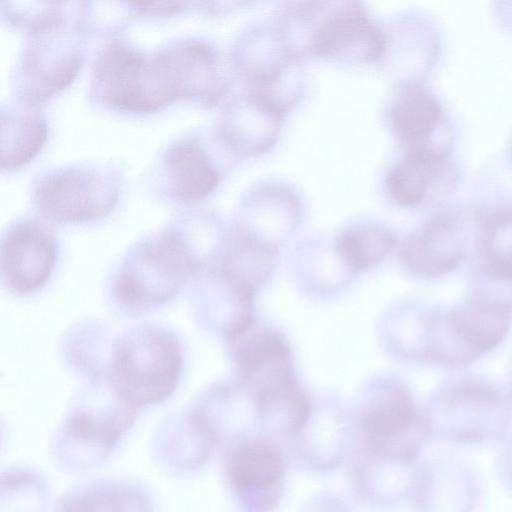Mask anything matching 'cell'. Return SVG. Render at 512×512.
Segmentation results:
<instances>
[{
    "label": "cell",
    "instance_id": "5bb4252c",
    "mask_svg": "<svg viewBox=\"0 0 512 512\" xmlns=\"http://www.w3.org/2000/svg\"><path fill=\"white\" fill-rule=\"evenodd\" d=\"M457 173L447 147L406 149L385 178L388 197L400 206H415L446 194L456 183Z\"/></svg>",
    "mask_w": 512,
    "mask_h": 512
},
{
    "label": "cell",
    "instance_id": "30bf717a",
    "mask_svg": "<svg viewBox=\"0 0 512 512\" xmlns=\"http://www.w3.org/2000/svg\"><path fill=\"white\" fill-rule=\"evenodd\" d=\"M58 248L51 230L36 219L12 223L1 239V278L9 291L34 293L49 281Z\"/></svg>",
    "mask_w": 512,
    "mask_h": 512
},
{
    "label": "cell",
    "instance_id": "6da1fadb",
    "mask_svg": "<svg viewBox=\"0 0 512 512\" xmlns=\"http://www.w3.org/2000/svg\"><path fill=\"white\" fill-rule=\"evenodd\" d=\"M205 257L179 227H168L129 249L109 293L122 312L140 314L172 300L204 267Z\"/></svg>",
    "mask_w": 512,
    "mask_h": 512
},
{
    "label": "cell",
    "instance_id": "e0dca14e",
    "mask_svg": "<svg viewBox=\"0 0 512 512\" xmlns=\"http://www.w3.org/2000/svg\"><path fill=\"white\" fill-rule=\"evenodd\" d=\"M348 475L357 497L370 505L387 506L413 498L419 468L401 461L352 449Z\"/></svg>",
    "mask_w": 512,
    "mask_h": 512
},
{
    "label": "cell",
    "instance_id": "cb8c5ba5",
    "mask_svg": "<svg viewBox=\"0 0 512 512\" xmlns=\"http://www.w3.org/2000/svg\"><path fill=\"white\" fill-rule=\"evenodd\" d=\"M333 240L354 277L378 266L397 246L394 231L384 223L372 220L348 224L333 236Z\"/></svg>",
    "mask_w": 512,
    "mask_h": 512
},
{
    "label": "cell",
    "instance_id": "ba28073f",
    "mask_svg": "<svg viewBox=\"0 0 512 512\" xmlns=\"http://www.w3.org/2000/svg\"><path fill=\"white\" fill-rule=\"evenodd\" d=\"M79 31L64 24L62 15L30 30L16 64L19 99L37 104L65 87L83 60Z\"/></svg>",
    "mask_w": 512,
    "mask_h": 512
},
{
    "label": "cell",
    "instance_id": "3957f363",
    "mask_svg": "<svg viewBox=\"0 0 512 512\" xmlns=\"http://www.w3.org/2000/svg\"><path fill=\"white\" fill-rule=\"evenodd\" d=\"M106 364L111 387L135 410L161 403L173 394L180 381L183 352L174 332L143 324L116 340Z\"/></svg>",
    "mask_w": 512,
    "mask_h": 512
},
{
    "label": "cell",
    "instance_id": "9c48e42d",
    "mask_svg": "<svg viewBox=\"0 0 512 512\" xmlns=\"http://www.w3.org/2000/svg\"><path fill=\"white\" fill-rule=\"evenodd\" d=\"M224 473L243 512H272L283 495L287 463L275 439L254 435L231 443Z\"/></svg>",
    "mask_w": 512,
    "mask_h": 512
},
{
    "label": "cell",
    "instance_id": "4fadbf2b",
    "mask_svg": "<svg viewBox=\"0 0 512 512\" xmlns=\"http://www.w3.org/2000/svg\"><path fill=\"white\" fill-rule=\"evenodd\" d=\"M155 184L177 203H193L207 197L218 186L222 170L207 147L195 136H184L169 144L155 167Z\"/></svg>",
    "mask_w": 512,
    "mask_h": 512
},
{
    "label": "cell",
    "instance_id": "7402d4cb",
    "mask_svg": "<svg viewBox=\"0 0 512 512\" xmlns=\"http://www.w3.org/2000/svg\"><path fill=\"white\" fill-rule=\"evenodd\" d=\"M291 267L299 285L317 296L341 290L354 277L342 261L331 239L315 237L293 251Z\"/></svg>",
    "mask_w": 512,
    "mask_h": 512
},
{
    "label": "cell",
    "instance_id": "44dd1931",
    "mask_svg": "<svg viewBox=\"0 0 512 512\" xmlns=\"http://www.w3.org/2000/svg\"><path fill=\"white\" fill-rule=\"evenodd\" d=\"M300 218L299 202L292 194L269 192L246 203L234 226L250 237L280 249L297 229Z\"/></svg>",
    "mask_w": 512,
    "mask_h": 512
},
{
    "label": "cell",
    "instance_id": "4316f807",
    "mask_svg": "<svg viewBox=\"0 0 512 512\" xmlns=\"http://www.w3.org/2000/svg\"><path fill=\"white\" fill-rule=\"evenodd\" d=\"M303 512H347V509L337 497L322 494L314 497Z\"/></svg>",
    "mask_w": 512,
    "mask_h": 512
},
{
    "label": "cell",
    "instance_id": "8fae6325",
    "mask_svg": "<svg viewBox=\"0 0 512 512\" xmlns=\"http://www.w3.org/2000/svg\"><path fill=\"white\" fill-rule=\"evenodd\" d=\"M467 256V238L461 216L453 210L433 215L407 235L398 247V259L411 275L432 279L456 270Z\"/></svg>",
    "mask_w": 512,
    "mask_h": 512
},
{
    "label": "cell",
    "instance_id": "ffe728a7",
    "mask_svg": "<svg viewBox=\"0 0 512 512\" xmlns=\"http://www.w3.org/2000/svg\"><path fill=\"white\" fill-rule=\"evenodd\" d=\"M284 115L249 92L227 106L221 122V138L235 153L258 155L275 142Z\"/></svg>",
    "mask_w": 512,
    "mask_h": 512
},
{
    "label": "cell",
    "instance_id": "d6986e66",
    "mask_svg": "<svg viewBox=\"0 0 512 512\" xmlns=\"http://www.w3.org/2000/svg\"><path fill=\"white\" fill-rule=\"evenodd\" d=\"M444 118L437 96L418 80H410L397 90L388 112L391 128L406 149L440 146L431 139Z\"/></svg>",
    "mask_w": 512,
    "mask_h": 512
},
{
    "label": "cell",
    "instance_id": "5b68a950",
    "mask_svg": "<svg viewBox=\"0 0 512 512\" xmlns=\"http://www.w3.org/2000/svg\"><path fill=\"white\" fill-rule=\"evenodd\" d=\"M90 88L96 103L122 112H152L174 100L158 54H145L118 39L98 52Z\"/></svg>",
    "mask_w": 512,
    "mask_h": 512
},
{
    "label": "cell",
    "instance_id": "484cf974",
    "mask_svg": "<svg viewBox=\"0 0 512 512\" xmlns=\"http://www.w3.org/2000/svg\"><path fill=\"white\" fill-rule=\"evenodd\" d=\"M60 512H148V506L134 488L104 484L87 487L66 497Z\"/></svg>",
    "mask_w": 512,
    "mask_h": 512
},
{
    "label": "cell",
    "instance_id": "52a82bcc",
    "mask_svg": "<svg viewBox=\"0 0 512 512\" xmlns=\"http://www.w3.org/2000/svg\"><path fill=\"white\" fill-rule=\"evenodd\" d=\"M430 435L457 441H482L507 429L511 407L494 386L472 378L458 379L440 389L424 409Z\"/></svg>",
    "mask_w": 512,
    "mask_h": 512
},
{
    "label": "cell",
    "instance_id": "7c38bea8",
    "mask_svg": "<svg viewBox=\"0 0 512 512\" xmlns=\"http://www.w3.org/2000/svg\"><path fill=\"white\" fill-rule=\"evenodd\" d=\"M512 301L475 288L456 309H447L451 344L463 365H471L496 348L506 337Z\"/></svg>",
    "mask_w": 512,
    "mask_h": 512
},
{
    "label": "cell",
    "instance_id": "ac0fdd59",
    "mask_svg": "<svg viewBox=\"0 0 512 512\" xmlns=\"http://www.w3.org/2000/svg\"><path fill=\"white\" fill-rule=\"evenodd\" d=\"M250 392L254 398L260 432L270 438L290 440L302 429L311 414L313 399L295 371Z\"/></svg>",
    "mask_w": 512,
    "mask_h": 512
},
{
    "label": "cell",
    "instance_id": "603a6c76",
    "mask_svg": "<svg viewBox=\"0 0 512 512\" xmlns=\"http://www.w3.org/2000/svg\"><path fill=\"white\" fill-rule=\"evenodd\" d=\"M1 121V166L13 169L30 161L41 150L47 138V123L37 104L23 100L2 106Z\"/></svg>",
    "mask_w": 512,
    "mask_h": 512
},
{
    "label": "cell",
    "instance_id": "7a4b0ae2",
    "mask_svg": "<svg viewBox=\"0 0 512 512\" xmlns=\"http://www.w3.org/2000/svg\"><path fill=\"white\" fill-rule=\"evenodd\" d=\"M350 411L352 449L415 462L430 436L424 410L398 379L377 375L358 390Z\"/></svg>",
    "mask_w": 512,
    "mask_h": 512
},
{
    "label": "cell",
    "instance_id": "9a60e30c",
    "mask_svg": "<svg viewBox=\"0 0 512 512\" xmlns=\"http://www.w3.org/2000/svg\"><path fill=\"white\" fill-rule=\"evenodd\" d=\"M350 436V411L335 398L325 397L319 403L313 399L308 420L289 441L296 457L307 469L326 472L343 462Z\"/></svg>",
    "mask_w": 512,
    "mask_h": 512
},
{
    "label": "cell",
    "instance_id": "2e32d148",
    "mask_svg": "<svg viewBox=\"0 0 512 512\" xmlns=\"http://www.w3.org/2000/svg\"><path fill=\"white\" fill-rule=\"evenodd\" d=\"M225 342L236 366V379L248 388L294 369L284 334L257 318Z\"/></svg>",
    "mask_w": 512,
    "mask_h": 512
},
{
    "label": "cell",
    "instance_id": "d4e9b609",
    "mask_svg": "<svg viewBox=\"0 0 512 512\" xmlns=\"http://www.w3.org/2000/svg\"><path fill=\"white\" fill-rule=\"evenodd\" d=\"M478 278L512 286V206L483 216Z\"/></svg>",
    "mask_w": 512,
    "mask_h": 512
},
{
    "label": "cell",
    "instance_id": "277c9868",
    "mask_svg": "<svg viewBox=\"0 0 512 512\" xmlns=\"http://www.w3.org/2000/svg\"><path fill=\"white\" fill-rule=\"evenodd\" d=\"M298 55L346 63L381 60L386 32L360 2H299L289 22Z\"/></svg>",
    "mask_w": 512,
    "mask_h": 512
},
{
    "label": "cell",
    "instance_id": "8992f818",
    "mask_svg": "<svg viewBox=\"0 0 512 512\" xmlns=\"http://www.w3.org/2000/svg\"><path fill=\"white\" fill-rule=\"evenodd\" d=\"M119 194V176L110 167L73 165L42 174L33 188L39 212L58 223H84L106 216Z\"/></svg>",
    "mask_w": 512,
    "mask_h": 512
}]
</instances>
